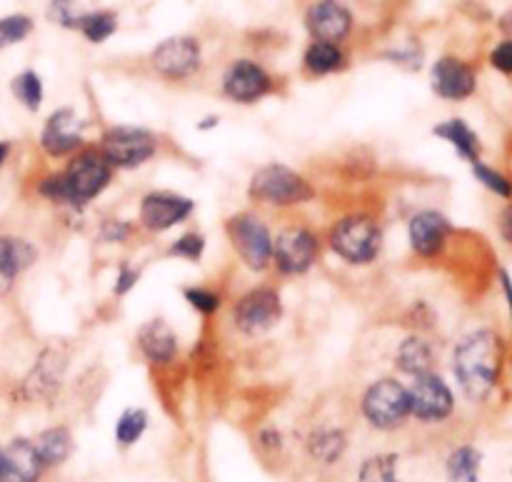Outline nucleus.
I'll list each match as a JSON object with an SVG mask.
<instances>
[{"instance_id": "20e7f679", "label": "nucleus", "mask_w": 512, "mask_h": 482, "mask_svg": "<svg viewBox=\"0 0 512 482\" xmlns=\"http://www.w3.org/2000/svg\"><path fill=\"white\" fill-rule=\"evenodd\" d=\"M65 183L70 193V208H85L98 200L110 188L115 178L113 165L105 160L98 145H83L75 155H70L63 168Z\"/></svg>"}, {"instance_id": "c85d7f7f", "label": "nucleus", "mask_w": 512, "mask_h": 482, "mask_svg": "<svg viewBox=\"0 0 512 482\" xmlns=\"http://www.w3.org/2000/svg\"><path fill=\"white\" fill-rule=\"evenodd\" d=\"M10 95L20 103V108L28 110V113H40L45 103V85L40 78L38 70L25 68L18 75H13L10 80Z\"/></svg>"}, {"instance_id": "423d86ee", "label": "nucleus", "mask_w": 512, "mask_h": 482, "mask_svg": "<svg viewBox=\"0 0 512 482\" xmlns=\"http://www.w3.org/2000/svg\"><path fill=\"white\" fill-rule=\"evenodd\" d=\"M225 235L240 263L253 273H265L273 265V233L260 215L243 210L225 220Z\"/></svg>"}, {"instance_id": "58836bf2", "label": "nucleus", "mask_w": 512, "mask_h": 482, "mask_svg": "<svg viewBox=\"0 0 512 482\" xmlns=\"http://www.w3.org/2000/svg\"><path fill=\"white\" fill-rule=\"evenodd\" d=\"M140 275H143V270L135 268V265H128V263L120 265L118 273H115V283H113L115 298H125V295H128L130 290L140 283Z\"/></svg>"}, {"instance_id": "f704fd0d", "label": "nucleus", "mask_w": 512, "mask_h": 482, "mask_svg": "<svg viewBox=\"0 0 512 482\" xmlns=\"http://www.w3.org/2000/svg\"><path fill=\"white\" fill-rule=\"evenodd\" d=\"M473 178L478 180L485 190L498 195V198L512 200V178L510 175H505L503 170L495 168V165H488L483 163V160H478V163H473Z\"/></svg>"}, {"instance_id": "aec40b11", "label": "nucleus", "mask_w": 512, "mask_h": 482, "mask_svg": "<svg viewBox=\"0 0 512 482\" xmlns=\"http://www.w3.org/2000/svg\"><path fill=\"white\" fill-rule=\"evenodd\" d=\"M135 343H138L140 355H143L148 363L153 365H170L175 363L180 353L178 333H175L173 325L165 318H150L145 320L138 328V335H135Z\"/></svg>"}, {"instance_id": "ddd939ff", "label": "nucleus", "mask_w": 512, "mask_h": 482, "mask_svg": "<svg viewBox=\"0 0 512 482\" xmlns=\"http://www.w3.org/2000/svg\"><path fill=\"white\" fill-rule=\"evenodd\" d=\"M223 95L230 103L255 105L275 90V80L260 63L248 58L233 60L223 73Z\"/></svg>"}, {"instance_id": "f8f14e48", "label": "nucleus", "mask_w": 512, "mask_h": 482, "mask_svg": "<svg viewBox=\"0 0 512 482\" xmlns=\"http://www.w3.org/2000/svg\"><path fill=\"white\" fill-rule=\"evenodd\" d=\"M68 370V353L58 345H48L43 353L35 358L33 368L20 383V398L25 403H48L60 393Z\"/></svg>"}, {"instance_id": "393cba45", "label": "nucleus", "mask_w": 512, "mask_h": 482, "mask_svg": "<svg viewBox=\"0 0 512 482\" xmlns=\"http://www.w3.org/2000/svg\"><path fill=\"white\" fill-rule=\"evenodd\" d=\"M433 135L435 138L445 140V143L458 153V158L468 160L470 165L483 160V143H480V135L475 133L463 118L443 120V123L435 125Z\"/></svg>"}, {"instance_id": "c756f323", "label": "nucleus", "mask_w": 512, "mask_h": 482, "mask_svg": "<svg viewBox=\"0 0 512 482\" xmlns=\"http://www.w3.org/2000/svg\"><path fill=\"white\" fill-rule=\"evenodd\" d=\"M150 428V415L145 408H125L118 415L113 428V438L120 450H130L143 440V435Z\"/></svg>"}, {"instance_id": "f03ea898", "label": "nucleus", "mask_w": 512, "mask_h": 482, "mask_svg": "<svg viewBox=\"0 0 512 482\" xmlns=\"http://www.w3.org/2000/svg\"><path fill=\"white\" fill-rule=\"evenodd\" d=\"M330 250L353 268H368L383 253L385 230L378 218L368 213H348L328 230Z\"/></svg>"}, {"instance_id": "49530a36", "label": "nucleus", "mask_w": 512, "mask_h": 482, "mask_svg": "<svg viewBox=\"0 0 512 482\" xmlns=\"http://www.w3.org/2000/svg\"><path fill=\"white\" fill-rule=\"evenodd\" d=\"M220 125V118H215V115H208V118H203L198 123V130H203V133H208V130H215Z\"/></svg>"}, {"instance_id": "412c9836", "label": "nucleus", "mask_w": 512, "mask_h": 482, "mask_svg": "<svg viewBox=\"0 0 512 482\" xmlns=\"http://www.w3.org/2000/svg\"><path fill=\"white\" fill-rule=\"evenodd\" d=\"M45 475L33 438L18 435L3 445V482H43Z\"/></svg>"}, {"instance_id": "4be33fe9", "label": "nucleus", "mask_w": 512, "mask_h": 482, "mask_svg": "<svg viewBox=\"0 0 512 482\" xmlns=\"http://www.w3.org/2000/svg\"><path fill=\"white\" fill-rule=\"evenodd\" d=\"M303 450L313 465L333 468V465L343 463V458L348 455L350 438L338 425H318L305 435Z\"/></svg>"}, {"instance_id": "473e14b6", "label": "nucleus", "mask_w": 512, "mask_h": 482, "mask_svg": "<svg viewBox=\"0 0 512 482\" xmlns=\"http://www.w3.org/2000/svg\"><path fill=\"white\" fill-rule=\"evenodd\" d=\"M35 193H38L40 200L55 205V208H70V193L63 170H50V173H45L35 183Z\"/></svg>"}, {"instance_id": "a19ab883", "label": "nucleus", "mask_w": 512, "mask_h": 482, "mask_svg": "<svg viewBox=\"0 0 512 482\" xmlns=\"http://www.w3.org/2000/svg\"><path fill=\"white\" fill-rule=\"evenodd\" d=\"M388 60H393L395 65H403L408 70H418L423 65V50L415 48V45H408L403 50H393V53L385 55Z\"/></svg>"}, {"instance_id": "4468645a", "label": "nucleus", "mask_w": 512, "mask_h": 482, "mask_svg": "<svg viewBox=\"0 0 512 482\" xmlns=\"http://www.w3.org/2000/svg\"><path fill=\"white\" fill-rule=\"evenodd\" d=\"M150 65L165 80H188L203 65V50L190 35H173L155 45L150 53Z\"/></svg>"}, {"instance_id": "c03bdc74", "label": "nucleus", "mask_w": 512, "mask_h": 482, "mask_svg": "<svg viewBox=\"0 0 512 482\" xmlns=\"http://www.w3.org/2000/svg\"><path fill=\"white\" fill-rule=\"evenodd\" d=\"M500 288H503L505 303H508V313H510V323H512V278L508 270H500Z\"/></svg>"}, {"instance_id": "e433bc0d", "label": "nucleus", "mask_w": 512, "mask_h": 482, "mask_svg": "<svg viewBox=\"0 0 512 482\" xmlns=\"http://www.w3.org/2000/svg\"><path fill=\"white\" fill-rule=\"evenodd\" d=\"M50 23L60 25V28L68 30H78L80 20H83L85 10L78 0H50L48 10H45Z\"/></svg>"}, {"instance_id": "ea45409f", "label": "nucleus", "mask_w": 512, "mask_h": 482, "mask_svg": "<svg viewBox=\"0 0 512 482\" xmlns=\"http://www.w3.org/2000/svg\"><path fill=\"white\" fill-rule=\"evenodd\" d=\"M255 440H258L260 453H265V455H280L285 450V435L280 433L278 428L258 430Z\"/></svg>"}, {"instance_id": "09e8293b", "label": "nucleus", "mask_w": 512, "mask_h": 482, "mask_svg": "<svg viewBox=\"0 0 512 482\" xmlns=\"http://www.w3.org/2000/svg\"><path fill=\"white\" fill-rule=\"evenodd\" d=\"M0 482H3V445H0Z\"/></svg>"}, {"instance_id": "de8ad7c7", "label": "nucleus", "mask_w": 512, "mask_h": 482, "mask_svg": "<svg viewBox=\"0 0 512 482\" xmlns=\"http://www.w3.org/2000/svg\"><path fill=\"white\" fill-rule=\"evenodd\" d=\"M503 28H505V30H508V33H510V40H512V13L508 15V18H505Z\"/></svg>"}, {"instance_id": "cd10ccee", "label": "nucleus", "mask_w": 512, "mask_h": 482, "mask_svg": "<svg viewBox=\"0 0 512 482\" xmlns=\"http://www.w3.org/2000/svg\"><path fill=\"white\" fill-rule=\"evenodd\" d=\"M353 482H403L400 478V455L393 450L368 455L355 470Z\"/></svg>"}, {"instance_id": "b1692460", "label": "nucleus", "mask_w": 512, "mask_h": 482, "mask_svg": "<svg viewBox=\"0 0 512 482\" xmlns=\"http://www.w3.org/2000/svg\"><path fill=\"white\" fill-rule=\"evenodd\" d=\"M435 363H438V355H435L433 343L418 333L400 340L398 350H395V368L403 375H408V378L433 373Z\"/></svg>"}, {"instance_id": "37998d69", "label": "nucleus", "mask_w": 512, "mask_h": 482, "mask_svg": "<svg viewBox=\"0 0 512 482\" xmlns=\"http://www.w3.org/2000/svg\"><path fill=\"white\" fill-rule=\"evenodd\" d=\"M498 228H500V235H503V238L512 245V200L508 205H505L503 210H500Z\"/></svg>"}, {"instance_id": "6e6552de", "label": "nucleus", "mask_w": 512, "mask_h": 482, "mask_svg": "<svg viewBox=\"0 0 512 482\" xmlns=\"http://www.w3.org/2000/svg\"><path fill=\"white\" fill-rule=\"evenodd\" d=\"M233 325L245 338L268 335L283 320L285 305L280 290L273 285H258L240 295L233 303Z\"/></svg>"}, {"instance_id": "a211bd4d", "label": "nucleus", "mask_w": 512, "mask_h": 482, "mask_svg": "<svg viewBox=\"0 0 512 482\" xmlns=\"http://www.w3.org/2000/svg\"><path fill=\"white\" fill-rule=\"evenodd\" d=\"M38 263V248L23 235L0 233V300L10 298L20 275Z\"/></svg>"}, {"instance_id": "c9c22d12", "label": "nucleus", "mask_w": 512, "mask_h": 482, "mask_svg": "<svg viewBox=\"0 0 512 482\" xmlns=\"http://www.w3.org/2000/svg\"><path fill=\"white\" fill-rule=\"evenodd\" d=\"M33 28L35 23L30 15L25 13L3 15V18H0V50L23 43V40L33 33Z\"/></svg>"}, {"instance_id": "7c9ffc66", "label": "nucleus", "mask_w": 512, "mask_h": 482, "mask_svg": "<svg viewBox=\"0 0 512 482\" xmlns=\"http://www.w3.org/2000/svg\"><path fill=\"white\" fill-rule=\"evenodd\" d=\"M115 30H118V15L113 10H85L78 25V33H83V38L95 45L105 43Z\"/></svg>"}, {"instance_id": "2eb2a0df", "label": "nucleus", "mask_w": 512, "mask_h": 482, "mask_svg": "<svg viewBox=\"0 0 512 482\" xmlns=\"http://www.w3.org/2000/svg\"><path fill=\"white\" fill-rule=\"evenodd\" d=\"M38 145L48 158H70L85 145L83 120L73 108H58L40 125Z\"/></svg>"}, {"instance_id": "39448f33", "label": "nucleus", "mask_w": 512, "mask_h": 482, "mask_svg": "<svg viewBox=\"0 0 512 482\" xmlns=\"http://www.w3.org/2000/svg\"><path fill=\"white\" fill-rule=\"evenodd\" d=\"M360 415L378 433H395L410 420L408 385L398 378H380L365 388Z\"/></svg>"}, {"instance_id": "a18cd8bd", "label": "nucleus", "mask_w": 512, "mask_h": 482, "mask_svg": "<svg viewBox=\"0 0 512 482\" xmlns=\"http://www.w3.org/2000/svg\"><path fill=\"white\" fill-rule=\"evenodd\" d=\"M10 155H13V143L10 140H0V170L8 165Z\"/></svg>"}, {"instance_id": "4c0bfd02", "label": "nucleus", "mask_w": 512, "mask_h": 482, "mask_svg": "<svg viewBox=\"0 0 512 482\" xmlns=\"http://www.w3.org/2000/svg\"><path fill=\"white\" fill-rule=\"evenodd\" d=\"M133 235H135V225L130 223V220L108 218L103 220L98 228V240L108 245H123L128 243V240H133Z\"/></svg>"}, {"instance_id": "f257e3e1", "label": "nucleus", "mask_w": 512, "mask_h": 482, "mask_svg": "<svg viewBox=\"0 0 512 482\" xmlns=\"http://www.w3.org/2000/svg\"><path fill=\"white\" fill-rule=\"evenodd\" d=\"M505 368V343L495 330L465 333L453 348V375L470 403H485L500 385Z\"/></svg>"}, {"instance_id": "1a4fd4ad", "label": "nucleus", "mask_w": 512, "mask_h": 482, "mask_svg": "<svg viewBox=\"0 0 512 482\" xmlns=\"http://www.w3.org/2000/svg\"><path fill=\"white\" fill-rule=\"evenodd\" d=\"M320 238L308 225H288L273 238V265L283 278H300L315 268Z\"/></svg>"}, {"instance_id": "72a5a7b5", "label": "nucleus", "mask_w": 512, "mask_h": 482, "mask_svg": "<svg viewBox=\"0 0 512 482\" xmlns=\"http://www.w3.org/2000/svg\"><path fill=\"white\" fill-rule=\"evenodd\" d=\"M183 298L203 318H213L223 308V293L208 288V285H188V288H183Z\"/></svg>"}, {"instance_id": "79ce46f5", "label": "nucleus", "mask_w": 512, "mask_h": 482, "mask_svg": "<svg viewBox=\"0 0 512 482\" xmlns=\"http://www.w3.org/2000/svg\"><path fill=\"white\" fill-rule=\"evenodd\" d=\"M490 63H493V68L500 70V73L512 75V40L510 38L495 45L493 53H490Z\"/></svg>"}, {"instance_id": "0eeeda50", "label": "nucleus", "mask_w": 512, "mask_h": 482, "mask_svg": "<svg viewBox=\"0 0 512 482\" xmlns=\"http://www.w3.org/2000/svg\"><path fill=\"white\" fill-rule=\"evenodd\" d=\"M98 148L113 170H135L158 155V135L140 125H110L100 135Z\"/></svg>"}, {"instance_id": "9b49d317", "label": "nucleus", "mask_w": 512, "mask_h": 482, "mask_svg": "<svg viewBox=\"0 0 512 482\" xmlns=\"http://www.w3.org/2000/svg\"><path fill=\"white\" fill-rule=\"evenodd\" d=\"M195 213V200L175 190H150L138 203V220L148 233H168Z\"/></svg>"}, {"instance_id": "9d476101", "label": "nucleus", "mask_w": 512, "mask_h": 482, "mask_svg": "<svg viewBox=\"0 0 512 482\" xmlns=\"http://www.w3.org/2000/svg\"><path fill=\"white\" fill-rule=\"evenodd\" d=\"M410 418L423 425H443L455 413V393L443 375L425 373L408 383Z\"/></svg>"}, {"instance_id": "5701e85b", "label": "nucleus", "mask_w": 512, "mask_h": 482, "mask_svg": "<svg viewBox=\"0 0 512 482\" xmlns=\"http://www.w3.org/2000/svg\"><path fill=\"white\" fill-rule=\"evenodd\" d=\"M33 445L35 450H38L40 463H43V468L48 470V473L63 468L75 450L73 433H70L68 425L63 423L48 425V428L40 430V433L33 438Z\"/></svg>"}, {"instance_id": "a878e982", "label": "nucleus", "mask_w": 512, "mask_h": 482, "mask_svg": "<svg viewBox=\"0 0 512 482\" xmlns=\"http://www.w3.org/2000/svg\"><path fill=\"white\" fill-rule=\"evenodd\" d=\"M485 455L475 445H458L445 458V482H480Z\"/></svg>"}, {"instance_id": "f3484780", "label": "nucleus", "mask_w": 512, "mask_h": 482, "mask_svg": "<svg viewBox=\"0 0 512 482\" xmlns=\"http://www.w3.org/2000/svg\"><path fill=\"white\" fill-rule=\"evenodd\" d=\"M430 85L440 100L463 103V100L473 98L475 90H478V73L463 58L443 55V58L435 60L433 70H430Z\"/></svg>"}, {"instance_id": "bb28decb", "label": "nucleus", "mask_w": 512, "mask_h": 482, "mask_svg": "<svg viewBox=\"0 0 512 482\" xmlns=\"http://www.w3.org/2000/svg\"><path fill=\"white\" fill-rule=\"evenodd\" d=\"M348 65L343 48L338 43H323V40H313L303 55V68L315 78H325V75H335Z\"/></svg>"}, {"instance_id": "dca6fc26", "label": "nucleus", "mask_w": 512, "mask_h": 482, "mask_svg": "<svg viewBox=\"0 0 512 482\" xmlns=\"http://www.w3.org/2000/svg\"><path fill=\"white\" fill-rule=\"evenodd\" d=\"M450 235H453V223L448 215L440 210H418L413 218L408 220V243L413 255L420 260H435L443 255L445 245H448Z\"/></svg>"}, {"instance_id": "2f4dec72", "label": "nucleus", "mask_w": 512, "mask_h": 482, "mask_svg": "<svg viewBox=\"0 0 512 482\" xmlns=\"http://www.w3.org/2000/svg\"><path fill=\"white\" fill-rule=\"evenodd\" d=\"M208 248V240L200 230H185L183 235L168 245V255L175 260H185V263H200Z\"/></svg>"}, {"instance_id": "6ab92c4d", "label": "nucleus", "mask_w": 512, "mask_h": 482, "mask_svg": "<svg viewBox=\"0 0 512 482\" xmlns=\"http://www.w3.org/2000/svg\"><path fill=\"white\" fill-rule=\"evenodd\" d=\"M305 25L313 40L340 45L353 30V13L340 0H315L305 13Z\"/></svg>"}, {"instance_id": "7ed1b4c3", "label": "nucleus", "mask_w": 512, "mask_h": 482, "mask_svg": "<svg viewBox=\"0 0 512 482\" xmlns=\"http://www.w3.org/2000/svg\"><path fill=\"white\" fill-rule=\"evenodd\" d=\"M248 195L255 203L270 205V208H295V205L313 203L318 198V190L290 165L268 163L250 175Z\"/></svg>"}]
</instances>
